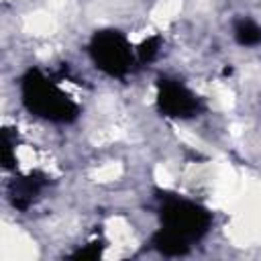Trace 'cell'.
I'll use <instances>...</instances> for the list:
<instances>
[{"label": "cell", "mask_w": 261, "mask_h": 261, "mask_svg": "<svg viewBox=\"0 0 261 261\" xmlns=\"http://www.w3.org/2000/svg\"><path fill=\"white\" fill-rule=\"evenodd\" d=\"M16 139H18V135L12 128H4L2 130V153H0V159H2V167L4 169H14V163H16V157H14Z\"/></svg>", "instance_id": "obj_8"}, {"label": "cell", "mask_w": 261, "mask_h": 261, "mask_svg": "<svg viewBox=\"0 0 261 261\" xmlns=\"http://www.w3.org/2000/svg\"><path fill=\"white\" fill-rule=\"evenodd\" d=\"M161 206H159V218L161 224L177 234H181L184 239L192 241H200L212 224V214L190 200H184L175 194H159L157 196Z\"/></svg>", "instance_id": "obj_2"}, {"label": "cell", "mask_w": 261, "mask_h": 261, "mask_svg": "<svg viewBox=\"0 0 261 261\" xmlns=\"http://www.w3.org/2000/svg\"><path fill=\"white\" fill-rule=\"evenodd\" d=\"M88 51L96 67L112 77H124L130 71L135 61L130 43L120 31H114V29L96 31Z\"/></svg>", "instance_id": "obj_3"}, {"label": "cell", "mask_w": 261, "mask_h": 261, "mask_svg": "<svg viewBox=\"0 0 261 261\" xmlns=\"http://www.w3.org/2000/svg\"><path fill=\"white\" fill-rule=\"evenodd\" d=\"M234 39L243 47H255L261 43V27L253 22L251 18H239L234 20Z\"/></svg>", "instance_id": "obj_7"}, {"label": "cell", "mask_w": 261, "mask_h": 261, "mask_svg": "<svg viewBox=\"0 0 261 261\" xmlns=\"http://www.w3.org/2000/svg\"><path fill=\"white\" fill-rule=\"evenodd\" d=\"M159 47H161V37L159 35H153L149 39H145L139 49H137V57L141 63H151L157 55H159Z\"/></svg>", "instance_id": "obj_9"}, {"label": "cell", "mask_w": 261, "mask_h": 261, "mask_svg": "<svg viewBox=\"0 0 261 261\" xmlns=\"http://www.w3.org/2000/svg\"><path fill=\"white\" fill-rule=\"evenodd\" d=\"M157 108L169 118H192L204 110V104L181 82L161 77L157 82Z\"/></svg>", "instance_id": "obj_4"}, {"label": "cell", "mask_w": 261, "mask_h": 261, "mask_svg": "<svg viewBox=\"0 0 261 261\" xmlns=\"http://www.w3.org/2000/svg\"><path fill=\"white\" fill-rule=\"evenodd\" d=\"M151 245L155 251H159L165 257H179L186 255L190 251V241L184 239L181 234L169 230V228H159L153 237H151Z\"/></svg>", "instance_id": "obj_6"}, {"label": "cell", "mask_w": 261, "mask_h": 261, "mask_svg": "<svg viewBox=\"0 0 261 261\" xmlns=\"http://www.w3.org/2000/svg\"><path fill=\"white\" fill-rule=\"evenodd\" d=\"M45 186H49V177L43 171H31L27 175H16L8 184V200L16 210L24 212L39 198Z\"/></svg>", "instance_id": "obj_5"}, {"label": "cell", "mask_w": 261, "mask_h": 261, "mask_svg": "<svg viewBox=\"0 0 261 261\" xmlns=\"http://www.w3.org/2000/svg\"><path fill=\"white\" fill-rule=\"evenodd\" d=\"M20 94L24 108L39 118L67 124L80 116V106L41 69H29L22 75Z\"/></svg>", "instance_id": "obj_1"}, {"label": "cell", "mask_w": 261, "mask_h": 261, "mask_svg": "<svg viewBox=\"0 0 261 261\" xmlns=\"http://www.w3.org/2000/svg\"><path fill=\"white\" fill-rule=\"evenodd\" d=\"M102 249H104L102 241H94V243H88L84 249H77L75 253H71V259H75V261H94L102 255Z\"/></svg>", "instance_id": "obj_10"}]
</instances>
